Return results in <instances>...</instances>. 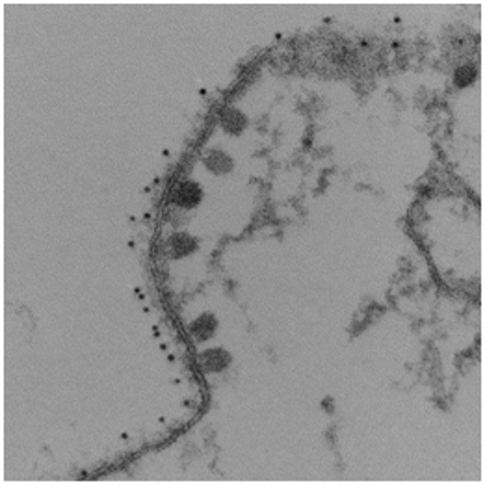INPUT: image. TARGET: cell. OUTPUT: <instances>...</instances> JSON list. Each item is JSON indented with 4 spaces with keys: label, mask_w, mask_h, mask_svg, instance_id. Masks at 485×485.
<instances>
[{
    "label": "cell",
    "mask_w": 485,
    "mask_h": 485,
    "mask_svg": "<svg viewBox=\"0 0 485 485\" xmlns=\"http://www.w3.org/2000/svg\"><path fill=\"white\" fill-rule=\"evenodd\" d=\"M218 328V320L214 315H201L194 324L190 326V335L192 339L199 344V342H206L208 339H212L214 331Z\"/></svg>",
    "instance_id": "obj_4"
},
{
    "label": "cell",
    "mask_w": 485,
    "mask_h": 485,
    "mask_svg": "<svg viewBox=\"0 0 485 485\" xmlns=\"http://www.w3.org/2000/svg\"><path fill=\"white\" fill-rule=\"evenodd\" d=\"M205 166L216 175H224L232 170V158L224 151H208L205 155Z\"/></svg>",
    "instance_id": "obj_6"
},
{
    "label": "cell",
    "mask_w": 485,
    "mask_h": 485,
    "mask_svg": "<svg viewBox=\"0 0 485 485\" xmlns=\"http://www.w3.org/2000/svg\"><path fill=\"white\" fill-rule=\"evenodd\" d=\"M478 77V69L473 63H463L454 71V84L457 88H467L476 80Z\"/></svg>",
    "instance_id": "obj_7"
},
{
    "label": "cell",
    "mask_w": 485,
    "mask_h": 485,
    "mask_svg": "<svg viewBox=\"0 0 485 485\" xmlns=\"http://www.w3.org/2000/svg\"><path fill=\"white\" fill-rule=\"evenodd\" d=\"M246 125H248V119H246V115H244L240 110L227 108L224 114H221V127L229 134H232V136L242 134Z\"/></svg>",
    "instance_id": "obj_5"
},
{
    "label": "cell",
    "mask_w": 485,
    "mask_h": 485,
    "mask_svg": "<svg viewBox=\"0 0 485 485\" xmlns=\"http://www.w3.org/2000/svg\"><path fill=\"white\" fill-rule=\"evenodd\" d=\"M201 197H203V190L194 181L179 182L177 188L173 190V203L182 210L195 208L201 203Z\"/></svg>",
    "instance_id": "obj_1"
},
{
    "label": "cell",
    "mask_w": 485,
    "mask_h": 485,
    "mask_svg": "<svg viewBox=\"0 0 485 485\" xmlns=\"http://www.w3.org/2000/svg\"><path fill=\"white\" fill-rule=\"evenodd\" d=\"M230 363V355L229 352H225L224 348H210V350H205V352L199 355V364L201 368L206 372V374H218V372H224Z\"/></svg>",
    "instance_id": "obj_2"
},
{
    "label": "cell",
    "mask_w": 485,
    "mask_h": 485,
    "mask_svg": "<svg viewBox=\"0 0 485 485\" xmlns=\"http://www.w3.org/2000/svg\"><path fill=\"white\" fill-rule=\"evenodd\" d=\"M197 249V240L188 232H175L168 240V255L171 259H184Z\"/></svg>",
    "instance_id": "obj_3"
}]
</instances>
